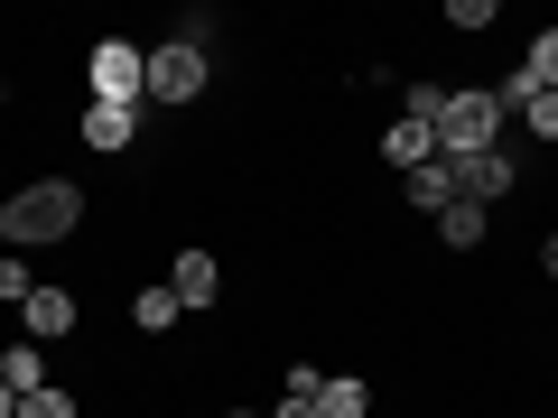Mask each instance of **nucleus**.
<instances>
[{
  "label": "nucleus",
  "mask_w": 558,
  "mask_h": 418,
  "mask_svg": "<svg viewBox=\"0 0 558 418\" xmlns=\"http://www.w3.org/2000/svg\"><path fill=\"white\" fill-rule=\"evenodd\" d=\"M0 381H10L20 399H28V391H47V344H28V335H20L10 354H0Z\"/></svg>",
  "instance_id": "11"
},
{
  "label": "nucleus",
  "mask_w": 558,
  "mask_h": 418,
  "mask_svg": "<svg viewBox=\"0 0 558 418\" xmlns=\"http://www.w3.org/2000/svg\"><path fill=\"white\" fill-rule=\"evenodd\" d=\"M521 121H531L539 139H558V94H531V102H521Z\"/></svg>",
  "instance_id": "19"
},
{
  "label": "nucleus",
  "mask_w": 558,
  "mask_h": 418,
  "mask_svg": "<svg viewBox=\"0 0 558 418\" xmlns=\"http://www.w3.org/2000/svg\"><path fill=\"white\" fill-rule=\"evenodd\" d=\"M0 418H20V391H10V381H0Z\"/></svg>",
  "instance_id": "22"
},
{
  "label": "nucleus",
  "mask_w": 558,
  "mask_h": 418,
  "mask_svg": "<svg viewBox=\"0 0 558 418\" xmlns=\"http://www.w3.org/2000/svg\"><path fill=\"white\" fill-rule=\"evenodd\" d=\"M475 149H502V102L494 84H457L438 112V159H475Z\"/></svg>",
  "instance_id": "2"
},
{
  "label": "nucleus",
  "mask_w": 558,
  "mask_h": 418,
  "mask_svg": "<svg viewBox=\"0 0 558 418\" xmlns=\"http://www.w3.org/2000/svg\"><path fill=\"white\" fill-rule=\"evenodd\" d=\"M373 409V391H363L354 372H326V391H317V418H363Z\"/></svg>",
  "instance_id": "13"
},
{
  "label": "nucleus",
  "mask_w": 558,
  "mask_h": 418,
  "mask_svg": "<svg viewBox=\"0 0 558 418\" xmlns=\"http://www.w3.org/2000/svg\"><path fill=\"white\" fill-rule=\"evenodd\" d=\"M539 260H549V279H558V233H549V242H539Z\"/></svg>",
  "instance_id": "23"
},
{
  "label": "nucleus",
  "mask_w": 558,
  "mask_h": 418,
  "mask_svg": "<svg viewBox=\"0 0 558 418\" xmlns=\"http://www.w3.org/2000/svg\"><path fill=\"white\" fill-rule=\"evenodd\" d=\"M28 288H38V279H28V260L0 251V307H28Z\"/></svg>",
  "instance_id": "16"
},
{
  "label": "nucleus",
  "mask_w": 558,
  "mask_h": 418,
  "mask_svg": "<svg viewBox=\"0 0 558 418\" xmlns=\"http://www.w3.org/2000/svg\"><path fill=\"white\" fill-rule=\"evenodd\" d=\"M168 288H178V307H186V317H205V307L223 298V270H215V251H178Z\"/></svg>",
  "instance_id": "6"
},
{
  "label": "nucleus",
  "mask_w": 558,
  "mask_h": 418,
  "mask_svg": "<svg viewBox=\"0 0 558 418\" xmlns=\"http://www.w3.org/2000/svg\"><path fill=\"white\" fill-rule=\"evenodd\" d=\"M447 168H457V196H465V205H484V214H494V205L521 186L512 149H475V159H447Z\"/></svg>",
  "instance_id": "5"
},
{
  "label": "nucleus",
  "mask_w": 558,
  "mask_h": 418,
  "mask_svg": "<svg viewBox=\"0 0 558 418\" xmlns=\"http://www.w3.org/2000/svg\"><path fill=\"white\" fill-rule=\"evenodd\" d=\"M447 28H494V0H447Z\"/></svg>",
  "instance_id": "20"
},
{
  "label": "nucleus",
  "mask_w": 558,
  "mask_h": 418,
  "mask_svg": "<svg viewBox=\"0 0 558 418\" xmlns=\"http://www.w3.org/2000/svg\"><path fill=\"white\" fill-rule=\"evenodd\" d=\"M438 233H447V251H475V242L494 233V214H484V205H465V196H457V205H447V214H438Z\"/></svg>",
  "instance_id": "12"
},
{
  "label": "nucleus",
  "mask_w": 558,
  "mask_h": 418,
  "mask_svg": "<svg viewBox=\"0 0 558 418\" xmlns=\"http://www.w3.org/2000/svg\"><path fill=\"white\" fill-rule=\"evenodd\" d=\"M223 418H260V409H223Z\"/></svg>",
  "instance_id": "24"
},
{
  "label": "nucleus",
  "mask_w": 558,
  "mask_h": 418,
  "mask_svg": "<svg viewBox=\"0 0 558 418\" xmlns=\"http://www.w3.org/2000/svg\"><path fill=\"white\" fill-rule=\"evenodd\" d=\"M196 94H205V47L196 38L149 47V102H196Z\"/></svg>",
  "instance_id": "4"
},
{
  "label": "nucleus",
  "mask_w": 558,
  "mask_h": 418,
  "mask_svg": "<svg viewBox=\"0 0 558 418\" xmlns=\"http://www.w3.org/2000/svg\"><path fill=\"white\" fill-rule=\"evenodd\" d=\"M270 418H317V399H279V409Z\"/></svg>",
  "instance_id": "21"
},
{
  "label": "nucleus",
  "mask_w": 558,
  "mask_h": 418,
  "mask_svg": "<svg viewBox=\"0 0 558 418\" xmlns=\"http://www.w3.org/2000/svg\"><path fill=\"white\" fill-rule=\"evenodd\" d=\"M84 75H94V102H131L140 112V94H149V57H140L131 38H102L94 57H84Z\"/></svg>",
  "instance_id": "3"
},
{
  "label": "nucleus",
  "mask_w": 558,
  "mask_h": 418,
  "mask_svg": "<svg viewBox=\"0 0 558 418\" xmlns=\"http://www.w3.org/2000/svg\"><path fill=\"white\" fill-rule=\"evenodd\" d=\"M131 317H140V335H168V325H178L186 307H178V288H140V307H131Z\"/></svg>",
  "instance_id": "15"
},
{
  "label": "nucleus",
  "mask_w": 558,
  "mask_h": 418,
  "mask_svg": "<svg viewBox=\"0 0 558 418\" xmlns=\"http://www.w3.org/2000/svg\"><path fill=\"white\" fill-rule=\"evenodd\" d=\"M326 391V372H317V362H289V381H279V399H317Z\"/></svg>",
  "instance_id": "18"
},
{
  "label": "nucleus",
  "mask_w": 558,
  "mask_h": 418,
  "mask_svg": "<svg viewBox=\"0 0 558 418\" xmlns=\"http://www.w3.org/2000/svg\"><path fill=\"white\" fill-rule=\"evenodd\" d=\"M400 196H410L418 214H447V205H457V168H447V159H428V168H410V177H400Z\"/></svg>",
  "instance_id": "9"
},
{
  "label": "nucleus",
  "mask_w": 558,
  "mask_h": 418,
  "mask_svg": "<svg viewBox=\"0 0 558 418\" xmlns=\"http://www.w3.org/2000/svg\"><path fill=\"white\" fill-rule=\"evenodd\" d=\"M521 84H531V94H558V28H539V38H531V57H521Z\"/></svg>",
  "instance_id": "14"
},
{
  "label": "nucleus",
  "mask_w": 558,
  "mask_h": 418,
  "mask_svg": "<svg viewBox=\"0 0 558 418\" xmlns=\"http://www.w3.org/2000/svg\"><path fill=\"white\" fill-rule=\"evenodd\" d=\"M20 418H75V399H65L57 381H47V391H28V399H20Z\"/></svg>",
  "instance_id": "17"
},
{
  "label": "nucleus",
  "mask_w": 558,
  "mask_h": 418,
  "mask_svg": "<svg viewBox=\"0 0 558 418\" xmlns=\"http://www.w3.org/2000/svg\"><path fill=\"white\" fill-rule=\"evenodd\" d=\"M20 335H28V344H57V335H75V298H65V288H28V307H20Z\"/></svg>",
  "instance_id": "7"
},
{
  "label": "nucleus",
  "mask_w": 558,
  "mask_h": 418,
  "mask_svg": "<svg viewBox=\"0 0 558 418\" xmlns=\"http://www.w3.org/2000/svg\"><path fill=\"white\" fill-rule=\"evenodd\" d=\"M131 131H140L131 102H94V112H84V149H131Z\"/></svg>",
  "instance_id": "10"
},
{
  "label": "nucleus",
  "mask_w": 558,
  "mask_h": 418,
  "mask_svg": "<svg viewBox=\"0 0 558 418\" xmlns=\"http://www.w3.org/2000/svg\"><path fill=\"white\" fill-rule=\"evenodd\" d=\"M381 159H391L400 177H410V168H428V159H438V121H410V112H400L391 131H381Z\"/></svg>",
  "instance_id": "8"
},
{
  "label": "nucleus",
  "mask_w": 558,
  "mask_h": 418,
  "mask_svg": "<svg viewBox=\"0 0 558 418\" xmlns=\"http://www.w3.org/2000/svg\"><path fill=\"white\" fill-rule=\"evenodd\" d=\"M75 223H84V186H75V177H38V186H20V196L0 205V242H10V251L65 242Z\"/></svg>",
  "instance_id": "1"
}]
</instances>
